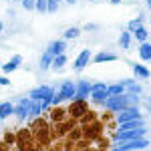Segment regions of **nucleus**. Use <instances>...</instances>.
I'll use <instances>...</instances> for the list:
<instances>
[{"mask_svg":"<svg viewBox=\"0 0 151 151\" xmlns=\"http://www.w3.org/2000/svg\"><path fill=\"white\" fill-rule=\"evenodd\" d=\"M58 10V2L57 0H48V10L47 12H57Z\"/></svg>","mask_w":151,"mask_h":151,"instance_id":"nucleus-28","label":"nucleus"},{"mask_svg":"<svg viewBox=\"0 0 151 151\" xmlns=\"http://www.w3.org/2000/svg\"><path fill=\"white\" fill-rule=\"evenodd\" d=\"M30 103H32V99H20L18 107H14V115L18 117L20 121H22L24 117L30 113Z\"/></svg>","mask_w":151,"mask_h":151,"instance_id":"nucleus-6","label":"nucleus"},{"mask_svg":"<svg viewBox=\"0 0 151 151\" xmlns=\"http://www.w3.org/2000/svg\"><path fill=\"white\" fill-rule=\"evenodd\" d=\"M107 91H109V95H123L125 85H123V83H119V85H111V87H107Z\"/></svg>","mask_w":151,"mask_h":151,"instance_id":"nucleus-20","label":"nucleus"},{"mask_svg":"<svg viewBox=\"0 0 151 151\" xmlns=\"http://www.w3.org/2000/svg\"><path fill=\"white\" fill-rule=\"evenodd\" d=\"M52 89L50 87H38V89H35L32 93H30V99L32 101H42V99H52Z\"/></svg>","mask_w":151,"mask_h":151,"instance_id":"nucleus-7","label":"nucleus"},{"mask_svg":"<svg viewBox=\"0 0 151 151\" xmlns=\"http://www.w3.org/2000/svg\"><path fill=\"white\" fill-rule=\"evenodd\" d=\"M141 127H145L143 119H131V121H125V123H119V133L121 131H131V129H141Z\"/></svg>","mask_w":151,"mask_h":151,"instance_id":"nucleus-10","label":"nucleus"},{"mask_svg":"<svg viewBox=\"0 0 151 151\" xmlns=\"http://www.w3.org/2000/svg\"><path fill=\"white\" fill-rule=\"evenodd\" d=\"M67 2H70V4H75V2H77V0H67Z\"/></svg>","mask_w":151,"mask_h":151,"instance_id":"nucleus-33","label":"nucleus"},{"mask_svg":"<svg viewBox=\"0 0 151 151\" xmlns=\"http://www.w3.org/2000/svg\"><path fill=\"white\" fill-rule=\"evenodd\" d=\"M147 105H149V111H151V97H149V101H147Z\"/></svg>","mask_w":151,"mask_h":151,"instance_id":"nucleus-32","label":"nucleus"},{"mask_svg":"<svg viewBox=\"0 0 151 151\" xmlns=\"http://www.w3.org/2000/svg\"><path fill=\"white\" fill-rule=\"evenodd\" d=\"M91 91H93V85L87 81V79L79 81L77 91H75V101H85L87 97H91Z\"/></svg>","mask_w":151,"mask_h":151,"instance_id":"nucleus-2","label":"nucleus"},{"mask_svg":"<svg viewBox=\"0 0 151 151\" xmlns=\"http://www.w3.org/2000/svg\"><path fill=\"white\" fill-rule=\"evenodd\" d=\"M123 85H125V89H127L129 93H133V95H139L141 93V87H139V85H135L133 81H129V79H125Z\"/></svg>","mask_w":151,"mask_h":151,"instance_id":"nucleus-18","label":"nucleus"},{"mask_svg":"<svg viewBox=\"0 0 151 151\" xmlns=\"http://www.w3.org/2000/svg\"><path fill=\"white\" fill-rule=\"evenodd\" d=\"M89 60H91V50H89V48L81 50L79 57H77V60H75V70H83L89 65Z\"/></svg>","mask_w":151,"mask_h":151,"instance_id":"nucleus-9","label":"nucleus"},{"mask_svg":"<svg viewBox=\"0 0 151 151\" xmlns=\"http://www.w3.org/2000/svg\"><path fill=\"white\" fill-rule=\"evenodd\" d=\"M147 145H149V141L145 137H141V139H131V141H119L117 149L119 151H141V149H145Z\"/></svg>","mask_w":151,"mask_h":151,"instance_id":"nucleus-1","label":"nucleus"},{"mask_svg":"<svg viewBox=\"0 0 151 151\" xmlns=\"http://www.w3.org/2000/svg\"><path fill=\"white\" fill-rule=\"evenodd\" d=\"M139 57L143 58V60H151V45H149V42H141Z\"/></svg>","mask_w":151,"mask_h":151,"instance_id":"nucleus-15","label":"nucleus"},{"mask_svg":"<svg viewBox=\"0 0 151 151\" xmlns=\"http://www.w3.org/2000/svg\"><path fill=\"white\" fill-rule=\"evenodd\" d=\"M131 119H141V113L137 107H125L123 111L117 113V121L119 123H125V121H131Z\"/></svg>","mask_w":151,"mask_h":151,"instance_id":"nucleus-4","label":"nucleus"},{"mask_svg":"<svg viewBox=\"0 0 151 151\" xmlns=\"http://www.w3.org/2000/svg\"><path fill=\"white\" fill-rule=\"evenodd\" d=\"M36 10L38 12H47L48 10V0H36Z\"/></svg>","mask_w":151,"mask_h":151,"instance_id":"nucleus-26","label":"nucleus"},{"mask_svg":"<svg viewBox=\"0 0 151 151\" xmlns=\"http://www.w3.org/2000/svg\"><path fill=\"white\" fill-rule=\"evenodd\" d=\"M57 2H58V0H57Z\"/></svg>","mask_w":151,"mask_h":151,"instance_id":"nucleus-39","label":"nucleus"},{"mask_svg":"<svg viewBox=\"0 0 151 151\" xmlns=\"http://www.w3.org/2000/svg\"><path fill=\"white\" fill-rule=\"evenodd\" d=\"M109 2H111V4H119L121 0H109Z\"/></svg>","mask_w":151,"mask_h":151,"instance_id":"nucleus-30","label":"nucleus"},{"mask_svg":"<svg viewBox=\"0 0 151 151\" xmlns=\"http://www.w3.org/2000/svg\"><path fill=\"white\" fill-rule=\"evenodd\" d=\"M20 63H22V57H20V55H14V57L10 58V63L2 65V70H4V75H6V73H12V70H16Z\"/></svg>","mask_w":151,"mask_h":151,"instance_id":"nucleus-12","label":"nucleus"},{"mask_svg":"<svg viewBox=\"0 0 151 151\" xmlns=\"http://www.w3.org/2000/svg\"><path fill=\"white\" fill-rule=\"evenodd\" d=\"M79 35H81V30H79V28H75V26H73V28H67V30L63 32L65 38H77Z\"/></svg>","mask_w":151,"mask_h":151,"instance_id":"nucleus-22","label":"nucleus"},{"mask_svg":"<svg viewBox=\"0 0 151 151\" xmlns=\"http://www.w3.org/2000/svg\"><path fill=\"white\" fill-rule=\"evenodd\" d=\"M0 121H2V115H0Z\"/></svg>","mask_w":151,"mask_h":151,"instance_id":"nucleus-37","label":"nucleus"},{"mask_svg":"<svg viewBox=\"0 0 151 151\" xmlns=\"http://www.w3.org/2000/svg\"><path fill=\"white\" fill-rule=\"evenodd\" d=\"M75 91H77V87H75V85H73L70 81H65L63 85H60V91H58V97H60V101L75 97Z\"/></svg>","mask_w":151,"mask_h":151,"instance_id":"nucleus-8","label":"nucleus"},{"mask_svg":"<svg viewBox=\"0 0 151 151\" xmlns=\"http://www.w3.org/2000/svg\"><path fill=\"white\" fill-rule=\"evenodd\" d=\"M145 137V127L141 129H131V131H121L117 133V141H131V139H141Z\"/></svg>","mask_w":151,"mask_h":151,"instance_id":"nucleus-5","label":"nucleus"},{"mask_svg":"<svg viewBox=\"0 0 151 151\" xmlns=\"http://www.w3.org/2000/svg\"><path fill=\"white\" fill-rule=\"evenodd\" d=\"M131 69H133V73H135L137 77H141V79H149V77H151V73L145 69L143 65H135V63H133V65H131Z\"/></svg>","mask_w":151,"mask_h":151,"instance_id":"nucleus-14","label":"nucleus"},{"mask_svg":"<svg viewBox=\"0 0 151 151\" xmlns=\"http://www.w3.org/2000/svg\"><path fill=\"white\" fill-rule=\"evenodd\" d=\"M89 2H97V0H89Z\"/></svg>","mask_w":151,"mask_h":151,"instance_id":"nucleus-35","label":"nucleus"},{"mask_svg":"<svg viewBox=\"0 0 151 151\" xmlns=\"http://www.w3.org/2000/svg\"><path fill=\"white\" fill-rule=\"evenodd\" d=\"M147 8H149V10H151V0H147Z\"/></svg>","mask_w":151,"mask_h":151,"instance_id":"nucleus-31","label":"nucleus"},{"mask_svg":"<svg viewBox=\"0 0 151 151\" xmlns=\"http://www.w3.org/2000/svg\"><path fill=\"white\" fill-rule=\"evenodd\" d=\"M135 38L141 40V42H145V40H147V30H145L143 26H139V28L135 30Z\"/></svg>","mask_w":151,"mask_h":151,"instance_id":"nucleus-24","label":"nucleus"},{"mask_svg":"<svg viewBox=\"0 0 151 151\" xmlns=\"http://www.w3.org/2000/svg\"><path fill=\"white\" fill-rule=\"evenodd\" d=\"M141 22H143V18H135V20H131V22L127 24V28H129V32H135V30H137V28H139L141 26Z\"/></svg>","mask_w":151,"mask_h":151,"instance_id":"nucleus-23","label":"nucleus"},{"mask_svg":"<svg viewBox=\"0 0 151 151\" xmlns=\"http://www.w3.org/2000/svg\"><path fill=\"white\" fill-rule=\"evenodd\" d=\"M65 65H67V57H65V55H58V57L52 58V67H55V69H63Z\"/></svg>","mask_w":151,"mask_h":151,"instance_id":"nucleus-21","label":"nucleus"},{"mask_svg":"<svg viewBox=\"0 0 151 151\" xmlns=\"http://www.w3.org/2000/svg\"><path fill=\"white\" fill-rule=\"evenodd\" d=\"M16 2H22V0H16Z\"/></svg>","mask_w":151,"mask_h":151,"instance_id":"nucleus-36","label":"nucleus"},{"mask_svg":"<svg viewBox=\"0 0 151 151\" xmlns=\"http://www.w3.org/2000/svg\"><path fill=\"white\" fill-rule=\"evenodd\" d=\"M0 32H2V22H0Z\"/></svg>","mask_w":151,"mask_h":151,"instance_id":"nucleus-34","label":"nucleus"},{"mask_svg":"<svg viewBox=\"0 0 151 151\" xmlns=\"http://www.w3.org/2000/svg\"><path fill=\"white\" fill-rule=\"evenodd\" d=\"M107 60H117V55L113 52H99V55H95L93 57V63H107Z\"/></svg>","mask_w":151,"mask_h":151,"instance_id":"nucleus-13","label":"nucleus"},{"mask_svg":"<svg viewBox=\"0 0 151 151\" xmlns=\"http://www.w3.org/2000/svg\"><path fill=\"white\" fill-rule=\"evenodd\" d=\"M42 111V105H40V101H32L30 103V115H38Z\"/></svg>","mask_w":151,"mask_h":151,"instance_id":"nucleus-25","label":"nucleus"},{"mask_svg":"<svg viewBox=\"0 0 151 151\" xmlns=\"http://www.w3.org/2000/svg\"><path fill=\"white\" fill-rule=\"evenodd\" d=\"M119 45H121V48H125L127 50L129 47H131V32H121V36H119Z\"/></svg>","mask_w":151,"mask_h":151,"instance_id":"nucleus-17","label":"nucleus"},{"mask_svg":"<svg viewBox=\"0 0 151 151\" xmlns=\"http://www.w3.org/2000/svg\"><path fill=\"white\" fill-rule=\"evenodd\" d=\"M8 77H0V87H4V85H8Z\"/></svg>","mask_w":151,"mask_h":151,"instance_id":"nucleus-29","label":"nucleus"},{"mask_svg":"<svg viewBox=\"0 0 151 151\" xmlns=\"http://www.w3.org/2000/svg\"><path fill=\"white\" fill-rule=\"evenodd\" d=\"M109 97H111V95H109V91H107V85H103V83H99V85H93L91 99H93L95 103H105Z\"/></svg>","mask_w":151,"mask_h":151,"instance_id":"nucleus-3","label":"nucleus"},{"mask_svg":"<svg viewBox=\"0 0 151 151\" xmlns=\"http://www.w3.org/2000/svg\"><path fill=\"white\" fill-rule=\"evenodd\" d=\"M22 6L26 10H36V0H22Z\"/></svg>","mask_w":151,"mask_h":151,"instance_id":"nucleus-27","label":"nucleus"},{"mask_svg":"<svg viewBox=\"0 0 151 151\" xmlns=\"http://www.w3.org/2000/svg\"><path fill=\"white\" fill-rule=\"evenodd\" d=\"M0 69H2V65H0Z\"/></svg>","mask_w":151,"mask_h":151,"instance_id":"nucleus-38","label":"nucleus"},{"mask_svg":"<svg viewBox=\"0 0 151 151\" xmlns=\"http://www.w3.org/2000/svg\"><path fill=\"white\" fill-rule=\"evenodd\" d=\"M52 55H50V52H45V55H42V60H40V70H48L50 69V67H52Z\"/></svg>","mask_w":151,"mask_h":151,"instance_id":"nucleus-16","label":"nucleus"},{"mask_svg":"<svg viewBox=\"0 0 151 151\" xmlns=\"http://www.w3.org/2000/svg\"><path fill=\"white\" fill-rule=\"evenodd\" d=\"M65 48H67L65 40H55V42H50L47 52H50L52 57H58V55H65Z\"/></svg>","mask_w":151,"mask_h":151,"instance_id":"nucleus-11","label":"nucleus"},{"mask_svg":"<svg viewBox=\"0 0 151 151\" xmlns=\"http://www.w3.org/2000/svg\"><path fill=\"white\" fill-rule=\"evenodd\" d=\"M14 113V107H12V103H0V115H2V119L4 117H8Z\"/></svg>","mask_w":151,"mask_h":151,"instance_id":"nucleus-19","label":"nucleus"}]
</instances>
